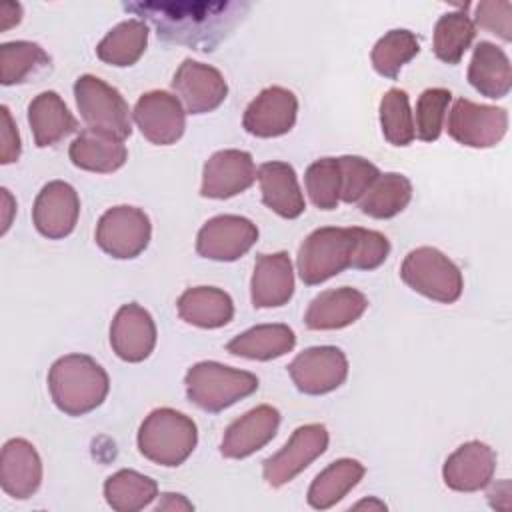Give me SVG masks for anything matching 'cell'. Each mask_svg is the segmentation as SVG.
Returning <instances> with one entry per match:
<instances>
[{"mask_svg":"<svg viewBox=\"0 0 512 512\" xmlns=\"http://www.w3.org/2000/svg\"><path fill=\"white\" fill-rule=\"evenodd\" d=\"M124 10L148 20L158 38L212 52L250 10L248 2H126Z\"/></svg>","mask_w":512,"mask_h":512,"instance_id":"6da1fadb","label":"cell"},{"mask_svg":"<svg viewBox=\"0 0 512 512\" xmlns=\"http://www.w3.org/2000/svg\"><path fill=\"white\" fill-rule=\"evenodd\" d=\"M48 390L68 416H82L96 410L108 396L110 378L88 354H66L48 370Z\"/></svg>","mask_w":512,"mask_h":512,"instance_id":"7a4b0ae2","label":"cell"},{"mask_svg":"<svg viewBox=\"0 0 512 512\" xmlns=\"http://www.w3.org/2000/svg\"><path fill=\"white\" fill-rule=\"evenodd\" d=\"M140 454L160 466L174 468L188 460L198 444L196 422L174 408L152 410L138 428Z\"/></svg>","mask_w":512,"mask_h":512,"instance_id":"3957f363","label":"cell"},{"mask_svg":"<svg viewBox=\"0 0 512 512\" xmlns=\"http://www.w3.org/2000/svg\"><path fill=\"white\" fill-rule=\"evenodd\" d=\"M184 386L186 396L194 406L216 414L254 394L260 382L252 372L238 370L214 360H204L188 368Z\"/></svg>","mask_w":512,"mask_h":512,"instance_id":"277c9868","label":"cell"},{"mask_svg":"<svg viewBox=\"0 0 512 512\" xmlns=\"http://www.w3.org/2000/svg\"><path fill=\"white\" fill-rule=\"evenodd\" d=\"M354 226H322L310 232L298 248L296 268L306 286H316L352 266Z\"/></svg>","mask_w":512,"mask_h":512,"instance_id":"5b68a950","label":"cell"},{"mask_svg":"<svg viewBox=\"0 0 512 512\" xmlns=\"http://www.w3.org/2000/svg\"><path fill=\"white\" fill-rule=\"evenodd\" d=\"M400 278L414 292L442 304L456 302L464 288L460 268L444 252L432 246L410 250L400 266Z\"/></svg>","mask_w":512,"mask_h":512,"instance_id":"8992f818","label":"cell"},{"mask_svg":"<svg viewBox=\"0 0 512 512\" xmlns=\"http://www.w3.org/2000/svg\"><path fill=\"white\" fill-rule=\"evenodd\" d=\"M74 98L88 128L126 140L132 134V116L124 96L98 76L84 74L74 82Z\"/></svg>","mask_w":512,"mask_h":512,"instance_id":"52a82bcc","label":"cell"},{"mask_svg":"<svg viewBox=\"0 0 512 512\" xmlns=\"http://www.w3.org/2000/svg\"><path fill=\"white\" fill-rule=\"evenodd\" d=\"M152 236V224L144 210L136 206L108 208L96 224V244L112 258L130 260L142 254Z\"/></svg>","mask_w":512,"mask_h":512,"instance_id":"ba28073f","label":"cell"},{"mask_svg":"<svg viewBox=\"0 0 512 512\" xmlns=\"http://www.w3.org/2000/svg\"><path fill=\"white\" fill-rule=\"evenodd\" d=\"M328 430L324 424H304L298 426L288 442L270 458L264 460L262 476L272 488H280L294 480L302 470H306L316 458H320L328 448Z\"/></svg>","mask_w":512,"mask_h":512,"instance_id":"9c48e42d","label":"cell"},{"mask_svg":"<svg viewBox=\"0 0 512 512\" xmlns=\"http://www.w3.org/2000/svg\"><path fill=\"white\" fill-rule=\"evenodd\" d=\"M508 130V112L498 106L458 98L448 114V134L462 146L492 148Z\"/></svg>","mask_w":512,"mask_h":512,"instance_id":"30bf717a","label":"cell"},{"mask_svg":"<svg viewBox=\"0 0 512 512\" xmlns=\"http://www.w3.org/2000/svg\"><path fill=\"white\" fill-rule=\"evenodd\" d=\"M288 374L302 394H328L346 382L348 358L336 346H312L288 364Z\"/></svg>","mask_w":512,"mask_h":512,"instance_id":"8fae6325","label":"cell"},{"mask_svg":"<svg viewBox=\"0 0 512 512\" xmlns=\"http://www.w3.org/2000/svg\"><path fill=\"white\" fill-rule=\"evenodd\" d=\"M258 240L252 220L238 214H220L204 222L196 236V252L216 262H234L244 256Z\"/></svg>","mask_w":512,"mask_h":512,"instance_id":"7c38bea8","label":"cell"},{"mask_svg":"<svg viewBox=\"0 0 512 512\" xmlns=\"http://www.w3.org/2000/svg\"><path fill=\"white\" fill-rule=\"evenodd\" d=\"M132 118L142 136L158 146L174 144L186 130V110L178 96L166 90H152L138 98Z\"/></svg>","mask_w":512,"mask_h":512,"instance_id":"4fadbf2b","label":"cell"},{"mask_svg":"<svg viewBox=\"0 0 512 512\" xmlns=\"http://www.w3.org/2000/svg\"><path fill=\"white\" fill-rule=\"evenodd\" d=\"M172 88L188 114H206L216 110L228 96V84L214 66L186 58L174 78Z\"/></svg>","mask_w":512,"mask_h":512,"instance_id":"5bb4252c","label":"cell"},{"mask_svg":"<svg viewBox=\"0 0 512 512\" xmlns=\"http://www.w3.org/2000/svg\"><path fill=\"white\" fill-rule=\"evenodd\" d=\"M298 116V98L282 86L264 88L244 110L242 126L256 138H276L288 134Z\"/></svg>","mask_w":512,"mask_h":512,"instance_id":"9a60e30c","label":"cell"},{"mask_svg":"<svg viewBox=\"0 0 512 512\" xmlns=\"http://www.w3.org/2000/svg\"><path fill=\"white\" fill-rule=\"evenodd\" d=\"M78 216V192L64 180H52L44 184L32 206L34 228L48 240H60L72 234Z\"/></svg>","mask_w":512,"mask_h":512,"instance_id":"2e32d148","label":"cell"},{"mask_svg":"<svg viewBox=\"0 0 512 512\" xmlns=\"http://www.w3.org/2000/svg\"><path fill=\"white\" fill-rule=\"evenodd\" d=\"M256 180V166L252 154L246 150H218L202 170L200 194L204 198L224 200L248 190Z\"/></svg>","mask_w":512,"mask_h":512,"instance_id":"e0dca14e","label":"cell"},{"mask_svg":"<svg viewBox=\"0 0 512 512\" xmlns=\"http://www.w3.org/2000/svg\"><path fill=\"white\" fill-rule=\"evenodd\" d=\"M156 336L154 318L136 302L120 306L110 324V346L124 362L146 360L156 346Z\"/></svg>","mask_w":512,"mask_h":512,"instance_id":"ac0fdd59","label":"cell"},{"mask_svg":"<svg viewBox=\"0 0 512 512\" xmlns=\"http://www.w3.org/2000/svg\"><path fill=\"white\" fill-rule=\"evenodd\" d=\"M280 426V412L262 404L248 410L244 416L236 418L224 432L220 442V452L224 458L240 460L248 458L254 452L262 450L274 436Z\"/></svg>","mask_w":512,"mask_h":512,"instance_id":"d6986e66","label":"cell"},{"mask_svg":"<svg viewBox=\"0 0 512 512\" xmlns=\"http://www.w3.org/2000/svg\"><path fill=\"white\" fill-rule=\"evenodd\" d=\"M496 470L494 450L480 442L470 440L458 446L442 466L444 484L456 492H478L486 488Z\"/></svg>","mask_w":512,"mask_h":512,"instance_id":"ffe728a7","label":"cell"},{"mask_svg":"<svg viewBox=\"0 0 512 512\" xmlns=\"http://www.w3.org/2000/svg\"><path fill=\"white\" fill-rule=\"evenodd\" d=\"M42 482V460L36 448L24 438H10L0 454L2 490L16 498H30Z\"/></svg>","mask_w":512,"mask_h":512,"instance_id":"44dd1931","label":"cell"},{"mask_svg":"<svg viewBox=\"0 0 512 512\" xmlns=\"http://www.w3.org/2000/svg\"><path fill=\"white\" fill-rule=\"evenodd\" d=\"M294 294V270L288 252L258 254L252 280L250 298L254 308L284 306Z\"/></svg>","mask_w":512,"mask_h":512,"instance_id":"7402d4cb","label":"cell"},{"mask_svg":"<svg viewBox=\"0 0 512 512\" xmlns=\"http://www.w3.org/2000/svg\"><path fill=\"white\" fill-rule=\"evenodd\" d=\"M368 308V298L350 286L320 292L304 314L310 330H340L354 324Z\"/></svg>","mask_w":512,"mask_h":512,"instance_id":"603a6c76","label":"cell"},{"mask_svg":"<svg viewBox=\"0 0 512 512\" xmlns=\"http://www.w3.org/2000/svg\"><path fill=\"white\" fill-rule=\"evenodd\" d=\"M262 202L282 218H298L304 210V194L300 190L294 168L288 162H264L256 170Z\"/></svg>","mask_w":512,"mask_h":512,"instance_id":"cb8c5ba5","label":"cell"},{"mask_svg":"<svg viewBox=\"0 0 512 512\" xmlns=\"http://www.w3.org/2000/svg\"><path fill=\"white\" fill-rule=\"evenodd\" d=\"M68 156L72 164L80 170L110 174L126 164L128 150L124 146V140L86 128L72 140Z\"/></svg>","mask_w":512,"mask_h":512,"instance_id":"d4e9b609","label":"cell"},{"mask_svg":"<svg viewBox=\"0 0 512 512\" xmlns=\"http://www.w3.org/2000/svg\"><path fill=\"white\" fill-rule=\"evenodd\" d=\"M468 82L486 98L498 100L508 96L512 88V66L506 52L488 40H480L472 52Z\"/></svg>","mask_w":512,"mask_h":512,"instance_id":"484cf974","label":"cell"},{"mask_svg":"<svg viewBox=\"0 0 512 512\" xmlns=\"http://www.w3.org/2000/svg\"><path fill=\"white\" fill-rule=\"evenodd\" d=\"M28 124L38 148L54 146L78 128L66 102L54 90L40 92L32 98L28 104Z\"/></svg>","mask_w":512,"mask_h":512,"instance_id":"4316f807","label":"cell"},{"mask_svg":"<svg viewBox=\"0 0 512 512\" xmlns=\"http://www.w3.org/2000/svg\"><path fill=\"white\" fill-rule=\"evenodd\" d=\"M178 316L198 328H220L226 326L234 316V302L228 292L214 286H196L180 294Z\"/></svg>","mask_w":512,"mask_h":512,"instance_id":"83f0119b","label":"cell"},{"mask_svg":"<svg viewBox=\"0 0 512 512\" xmlns=\"http://www.w3.org/2000/svg\"><path fill=\"white\" fill-rule=\"evenodd\" d=\"M366 468L354 458H340L330 462L312 480L306 500L316 510H328L338 504L352 488L358 486Z\"/></svg>","mask_w":512,"mask_h":512,"instance_id":"f1b7e54d","label":"cell"},{"mask_svg":"<svg viewBox=\"0 0 512 512\" xmlns=\"http://www.w3.org/2000/svg\"><path fill=\"white\" fill-rule=\"evenodd\" d=\"M296 344V334L286 324H260L234 336L226 350L232 356L248 360H274L290 352Z\"/></svg>","mask_w":512,"mask_h":512,"instance_id":"f546056e","label":"cell"},{"mask_svg":"<svg viewBox=\"0 0 512 512\" xmlns=\"http://www.w3.org/2000/svg\"><path fill=\"white\" fill-rule=\"evenodd\" d=\"M148 44V24L140 18H130L116 24L96 46L102 62L118 68L132 66L140 60Z\"/></svg>","mask_w":512,"mask_h":512,"instance_id":"4dcf8cb0","label":"cell"},{"mask_svg":"<svg viewBox=\"0 0 512 512\" xmlns=\"http://www.w3.org/2000/svg\"><path fill=\"white\" fill-rule=\"evenodd\" d=\"M412 200V182L398 172L380 174L366 194L358 200L360 212L376 218L386 220L400 214L408 202Z\"/></svg>","mask_w":512,"mask_h":512,"instance_id":"1f68e13d","label":"cell"},{"mask_svg":"<svg viewBox=\"0 0 512 512\" xmlns=\"http://www.w3.org/2000/svg\"><path fill=\"white\" fill-rule=\"evenodd\" d=\"M158 496V484L150 476L136 470L122 468L106 478L104 498L112 510L136 512L152 504Z\"/></svg>","mask_w":512,"mask_h":512,"instance_id":"d6a6232c","label":"cell"},{"mask_svg":"<svg viewBox=\"0 0 512 512\" xmlns=\"http://www.w3.org/2000/svg\"><path fill=\"white\" fill-rule=\"evenodd\" d=\"M50 62L48 52L36 42H4L0 46V82L4 86L22 84L36 72L48 68Z\"/></svg>","mask_w":512,"mask_h":512,"instance_id":"836d02e7","label":"cell"},{"mask_svg":"<svg viewBox=\"0 0 512 512\" xmlns=\"http://www.w3.org/2000/svg\"><path fill=\"white\" fill-rule=\"evenodd\" d=\"M474 36H476V26L464 10L442 14L434 26V40H432L436 58L446 64H458L464 52L474 42Z\"/></svg>","mask_w":512,"mask_h":512,"instance_id":"e575fe53","label":"cell"},{"mask_svg":"<svg viewBox=\"0 0 512 512\" xmlns=\"http://www.w3.org/2000/svg\"><path fill=\"white\" fill-rule=\"evenodd\" d=\"M418 52L420 42L416 34L406 28H394L374 44L370 60L380 76L394 80L402 66L408 64Z\"/></svg>","mask_w":512,"mask_h":512,"instance_id":"d590c367","label":"cell"},{"mask_svg":"<svg viewBox=\"0 0 512 512\" xmlns=\"http://www.w3.org/2000/svg\"><path fill=\"white\" fill-rule=\"evenodd\" d=\"M380 126L384 138L392 146H408L414 136V118L408 94L400 88H390L380 100Z\"/></svg>","mask_w":512,"mask_h":512,"instance_id":"8d00e7d4","label":"cell"},{"mask_svg":"<svg viewBox=\"0 0 512 512\" xmlns=\"http://www.w3.org/2000/svg\"><path fill=\"white\" fill-rule=\"evenodd\" d=\"M306 192L320 210H334L340 202V166L338 158H318L304 174Z\"/></svg>","mask_w":512,"mask_h":512,"instance_id":"74e56055","label":"cell"},{"mask_svg":"<svg viewBox=\"0 0 512 512\" xmlns=\"http://www.w3.org/2000/svg\"><path fill=\"white\" fill-rule=\"evenodd\" d=\"M452 100V92L446 88H426L418 100L414 110V136L422 142L438 140L444 118L448 112V104Z\"/></svg>","mask_w":512,"mask_h":512,"instance_id":"f35d334b","label":"cell"},{"mask_svg":"<svg viewBox=\"0 0 512 512\" xmlns=\"http://www.w3.org/2000/svg\"><path fill=\"white\" fill-rule=\"evenodd\" d=\"M340 200L346 204L358 202L372 182L380 176V170L362 156H340Z\"/></svg>","mask_w":512,"mask_h":512,"instance_id":"ab89813d","label":"cell"},{"mask_svg":"<svg viewBox=\"0 0 512 512\" xmlns=\"http://www.w3.org/2000/svg\"><path fill=\"white\" fill-rule=\"evenodd\" d=\"M390 254V242L382 232L368 230L354 226V256L352 266L354 270H374Z\"/></svg>","mask_w":512,"mask_h":512,"instance_id":"60d3db41","label":"cell"},{"mask_svg":"<svg viewBox=\"0 0 512 512\" xmlns=\"http://www.w3.org/2000/svg\"><path fill=\"white\" fill-rule=\"evenodd\" d=\"M474 26L498 34L504 42L512 40V2L508 0H482L476 4Z\"/></svg>","mask_w":512,"mask_h":512,"instance_id":"b9f144b4","label":"cell"},{"mask_svg":"<svg viewBox=\"0 0 512 512\" xmlns=\"http://www.w3.org/2000/svg\"><path fill=\"white\" fill-rule=\"evenodd\" d=\"M0 164H12L20 158L22 152V144H20V134L18 128L14 124V118L8 110V106H0Z\"/></svg>","mask_w":512,"mask_h":512,"instance_id":"7bdbcfd3","label":"cell"},{"mask_svg":"<svg viewBox=\"0 0 512 512\" xmlns=\"http://www.w3.org/2000/svg\"><path fill=\"white\" fill-rule=\"evenodd\" d=\"M20 20H22V6L18 2H4L0 6V30L2 32L20 24Z\"/></svg>","mask_w":512,"mask_h":512,"instance_id":"ee69618b","label":"cell"},{"mask_svg":"<svg viewBox=\"0 0 512 512\" xmlns=\"http://www.w3.org/2000/svg\"><path fill=\"white\" fill-rule=\"evenodd\" d=\"M162 498L156 504V510H194V504L188 502L182 494L174 492H164L160 494Z\"/></svg>","mask_w":512,"mask_h":512,"instance_id":"f6af8a7d","label":"cell"},{"mask_svg":"<svg viewBox=\"0 0 512 512\" xmlns=\"http://www.w3.org/2000/svg\"><path fill=\"white\" fill-rule=\"evenodd\" d=\"M0 192H2V234H6L12 224V214L16 212V202L8 188H2Z\"/></svg>","mask_w":512,"mask_h":512,"instance_id":"bcb514c9","label":"cell"},{"mask_svg":"<svg viewBox=\"0 0 512 512\" xmlns=\"http://www.w3.org/2000/svg\"><path fill=\"white\" fill-rule=\"evenodd\" d=\"M354 510H362V508H374V510H386V504L382 502V500H378V498H368V500H360V502H356L354 506H352Z\"/></svg>","mask_w":512,"mask_h":512,"instance_id":"7dc6e473","label":"cell"}]
</instances>
